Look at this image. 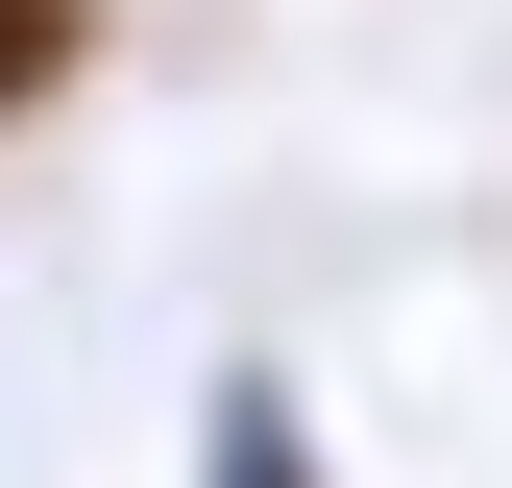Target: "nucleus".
Wrapping results in <instances>:
<instances>
[{
    "mask_svg": "<svg viewBox=\"0 0 512 488\" xmlns=\"http://www.w3.org/2000/svg\"><path fill=\"white\" fill-rule=\"evenodd\" d=\"M74 74V0H0V98H49Z\"/></svg>",
    "mask_w": 512,
    "mask_h": 488,
    "instance_id": "nucleus-1",
    "label": "nucleus"
}]
</instances>
